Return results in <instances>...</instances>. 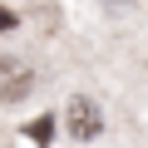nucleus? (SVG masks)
<instances>
[{
    "mask_svg": "<svg viewBox=\"0 0 148 148\" xmlns=\"http://www.w3.org/2000/svg\"><path fill=\"white\" fill-rule=\"evenodd\" d=\"M64 119H69V133L79 138V143H89L94 133H99V109H94V99H69V109H64Z\"/></svg>",
    "mask_w": 148,
    "mask_h": 148,
    "instance_id": "f03ea898",
    "label": "nucleus"
},
{
    "mask_svg": "<svg viewBox=\"0 0 148 148\" xmlns=\"http://www.w3.org/2000/svg\"><path fill=\"white\" fill-rule=\"evenodd\" d=\"M30 89H35L30 64H25V59H10V54H0V104H20V99H30Z\"/></svg>",
    "mask_w": 148,
    "mask_h": 148,
    "instance_id": "f257e3e1",
    "label": "nucleus"
},
{
    "mask_svg": "<svg viewBox=\"0 0 148 148\" xmlns=\"http://www.w3.org/2000/svg\"><path fill=\"white\" fill-rule=\"evenodd\" d=\"M10 25H15V15H10V10H0V30H10Z\"/></svg>",
    "mask_w": 148,
    "mask_h": 148,
    "instance_id": "20e7f679",
    "label": "nucleus"
},
{
    "mask_svg": "<svg viewBox=\"0 0 148 148\" xmlns=\"http://www.w3.org/2000/svg\"><path fill=\"white\" fill-rule=\"evenodd\" d=\"M49 123H54V119H40V123L30 128V138H35V143H45V138H49Z\"/></svg>",
    "mask_w": 148,
    "mask_h": 148,
    "instance_id": "7ed1b4c3",
    "label": "nucleus"
},
{
    "mask_svg": "<svg viewBox=\"0 0 148 148\" xmlns=\"http://www.w3.org/2000/svg\"><path fill=\"white\" fill-rule=\"evenodd\" d=\"M104 5H114V10H119V5H128V0H104Z\"/></svg>",
    "mask_w": 148,
    "mask_h": 148,
    "instance_id": "39448f33",
    "label": "nucleus"
}]
</instances>
